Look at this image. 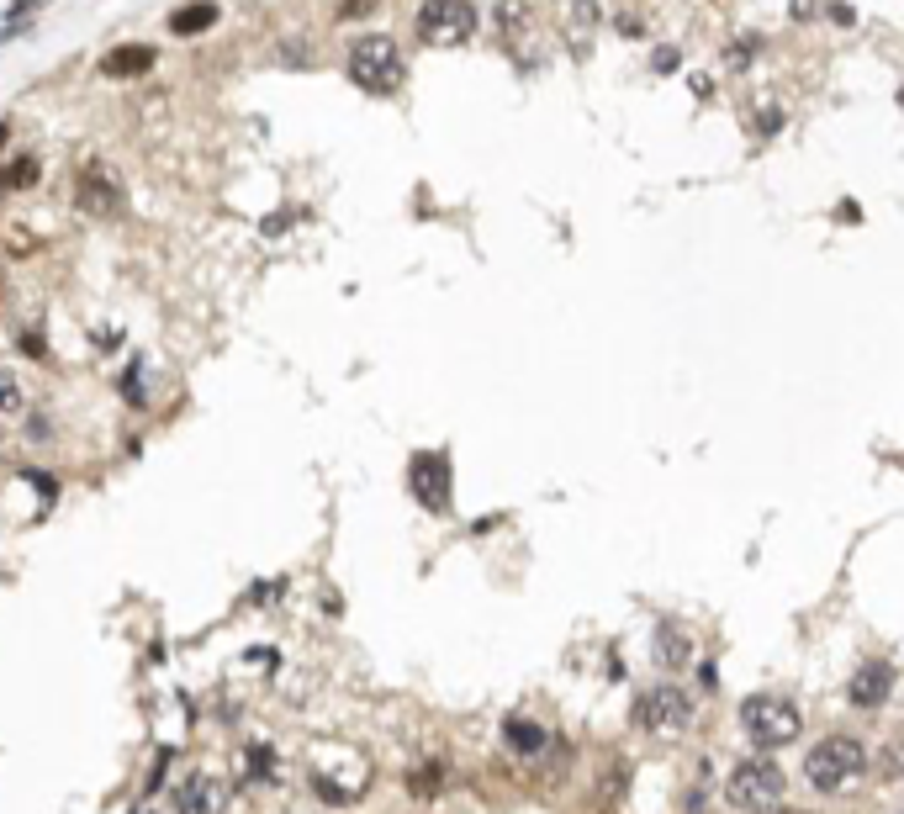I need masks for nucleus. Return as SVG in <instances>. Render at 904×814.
I'll return each instance as SVG.
<instances>
[{"instance_id": "1", "label": "nucleus", "mask_w": 904, "mask_h": 814, "mask_svg": "<svg viewBox=\"0 0 904 814\" xmlns=\"http://www.w3.org/2000/svg\"><path fill=\"white\" fill-rule=\"evenodd\" d=\"M862 772H867V746L857 735H825L820 746H809V756H804V777L815 793H841V788H852Z\"/></svg>"}, {"instance_id": "2", "label": "nucleus", "mask_w": 904, "mask_h": 814, "mask_svg": "<svg viewBox=\"0 0 904 814\" xmlns=\"http://www.w3.org/2000/svg\"><path fill=\"white\" fill-rule=\"evenodd\" d=\"M783 788H788V777H783V767L772 762L767 751H762V756H741V762L730 767V777H725V799H730L735 809H751V814L778 809V804H783Z\"/></svg>"}, {"instance_id": "3", "label": "nucleus", "mask_w": 904, "mask_h": 814, "mask_svg": "<svg viewBox=\"0 0 904 814\" xmlns=\"http://www.w3.org/2000/svg\"><path fill=\"white\" fill-rule=\"evenodd\" d=\"M402 74H408L402 48L386 32H365L360 43L349 48V80H355L360 90H371V96H392V90L402 85Z\"/></svg>"}, {"instance_id": "4", "label": "nucleus", "mask_w": 904, "mask_h": 814, "mask_svg": "<svg viewBox=\"0 0 904 814\" xmlns=\"http://www.w3.org/2000/svg\"><path fill=\"white\" fill-rule=\"evenodd\" d=\"M741 730H746L751 746L778 751V746H788V740H799L804 714H799V703H788V698L756 693V698H746V703H741Z\"/></svg>"}, {"instance_id": "5", "label": "nucleus", "mask_w": 904, "mask_h": 814, "mask_svg": "<svg viewBox=\"0 0 904 814\" xmlns=\"http://www.w3.org/2000/svg\"><path fill=\"white\" fill-rule=\"evenodd\" d=\"M413 27L429 48H460V43H471V32H476V6L471 0H423Z\"/></svg>"}, {"instance_id": "6", "label": "nucleus", "mask_w": 904, "mask_h": 814, "mask_svg": "<svg viewBox=\"0 0 904 814\" xmlns=\"http://www.w3.org/2000/svg\"><path fill=\"white\" fill-rule=\"evenodd\" d=\"M75 207L85 212V217H122V207H127V185H122V175L112 170L106 159H85L80 164V175H75Z\"/></svg>"}, {"instance_id": "7", "label": "nucleus", "mask_w": 904, "mask_h": 814, "mask_svg": "<svg viewBox=\"0 0 904 814\" xmlns=\"http://www.w3.org/2000/svg\"><path fill=\"white\" fill-rule=\"evenodd\" d=\"M693 719V698L677 688V682H656L635 698V725L645 735H682Z\"/></svg>"}, {"instance_id": "8", "label": "nucleus", "mask_w": 904, "mask_h": 814, "mask_svg": "<svg viewBox=\"0 0 904 814\" xmlns=\"http://www.w3.org/2000/svg\"><path fill=\"white\" fill-rule=\"evenodd\" d=\"M408 492L418 508L429 513H450V492H455V471L445 450H418L408 460Z\"/></svg>"}, {"instance_id": "9", "label": "nucleus", "mask_w": 904, "mask_h": 814, "mask_svg": "<svg viewBox=\"0 0 904 814\" xmlns=\"http://www.w3.org/2000/svg\"><path fill=\"white\" fill-rule=\"evenodd\" d=\"M228 809V783L212 772H191L175 788V814H223Z\"/></svg>"}, {"instance_id": "10", "label": "nucleus", "mask_w": 904, "mask_h": 814, "mask_svg": "<svg viewBox=\"0 0 904 814\" xmlns=\"http://www.w3.org/2000/svg\"><path fill=\"white\" fill-rule=\"evenodd\" d=\"M889 693H894V666L889 661H862L852 672V688H846L852 709H883Z\"/></svg>"}, {"instance_id": "11", "label": "nucleus", "mask_w": 904, "mask_h": 814, "mask_svg": "<svg viewBox=\"0 0 904 814\" xmlns=\"http://www.w3.org/2000/svg\"><path fill=\"white\" fill-rule=\"evenodd\" d=\"M503 746H508L513 756H524V762H534V756H545L550 735H545V725H534L529 714H508V719H503Z\"/></svg>"}, {"instance_id": "12", "label": "nucleus", "mask_w": 904, "mask_h": 814, "mask_svg": "<svg viewBox=\"0 0 904 814\" xmlns=\"http://www.w3.org/2000/svg\"><path fill=\"white\" fill-rule=\"evenodd\" d=\"M159 64V53L149 43H127V48H112L101 59V74L106 80H138V74H149Z\"/></svg>"}, {"instance_id": "13", "label": "nucleus", "mask_w": 904, "mask_h": 814, "mask_svg": "<svg viewBox=\"0 0 904 814\" xmlns=\"http://www.w3.org/2000/svg\"><path fill=\"white\" fill-rule=\"evenodd\" d=\"M651 651H656V661H661V666H672V672H677V666H688V661H693V640H688V629H682V624H672V619H667V624H656Z\"/></svg>"}, {"instance_id": "14", "label": "nucleus", "mask_w": 904, "mask_h": 814, "mask_svg": "<svg viewBox=\"0 0 904 814\" xmlns=\"http://www.w3.org/2000/svg\"><path fill=\"white\" fill-rule=\"evenodd\" d=\"M207 27H217V6H212V0H191V6L170 11V32L175 37H201Z\"/></svg>"}, {"instance_id": "15", "label": "nucleus", "mask_w": 904, "mask_h": 814, "mask_svg": "<svg viewBox=\"0 0 904 814\" xmlns=\"http://www.w3.org/2000/svg\"><path fill=\"white\" fill-rule=\"evenodd\" d=\"M32 180H38V159H32V154H22V159H16L11 170H6V191H27Z\"/></svg>"}, {"instance_id": "16", "label": "nucleus", "mask_w": 904, "mask_h": 814, "mask_svg": "<svg viewBox=\"0 0 904 814\" xmlns=\"http://www.w3.org/2000/svg\"><path fill=\"white\" fill-rule=\"evenodd\" d=\"M270 767H275V751H270V746H249V751H244V772H249V777H260V783H265Z\"/></svg>"}, {"instance_id": "17", "label": "nucleus", "mask_w": 904, "mask_h": 814, "mask_svg": "<svg viewBox=\"0 0 904 814\" xmlns=\"http://www.w3.org/2000/svg\"><path fill=\"white\" fill-rule=\"evenodd\" d=\"M0 413H22V386H16V376H0Z\"/></svg>"}, {"instance_id": "18", "label": "nucleus", "mask_w": 904, "mask_h": 814, "mask_svg": "<svg viewBox=\"0 0 904 814\" xmlns=\"http://www.w3.org/2000/svg\"><path fill=\"white\" fill-rule=\"evenodd\" d=\"M408 783H413V793H418V799H434V793H439V788H434V783H439V767H423V772H413Z\"/></svg>"}, {"instance_id": "19", "label": "nucleus", "mask_w": 904, "mask_h": 814, "mask_svg": "<svg viewBox=\"0 0 904 814\" xmlns=\"http://www.w3.org/2000/svg\"><path fill=\"white\" fill-rule=\"evenodd\" d=\"M889 772H894V777L904 772V740H894V751H889Z\"/></svg>"}, {"instance_id": "20", "label": "nucleus", "mask_w": 904, "mask_h": 814, "mask_svg": "<svg viewBox=\"0 0 904 814\" xmlns=\"http://www.w3.org/2000/svg\"><path fill=\"white\" fill-rule=\"evenodd\" d=\"M762 133H778V106H762Z\"/></svg>"}, {"instance_id": "21", "label": "nucleus", "mask_w": 904, "mask_h": 814, "mask_svg": "<svg viewBox=\"0 0 904 814\" xmlns=\"http://www.w3.org/2000/svg\"><path fill=\"white\" fill-rule=\"evenodd\" d=\"M6 138H11V133H6V122H0V148H6Z\"/></svg>"}, {"instance_id": "22", "label": "nucleus", "mask_w": 904, "mask_h": 814, "mask_svg": "<svg viewBox=\"0 0 904 814\" xmlns=\"http://www.w3.org/2000/svg\"><path fill=\"white\" fill-rule=\"evenodd\" d=\"M0 191H6V170H0Z\"/></svg>"}, {"instance_id": "23", "label": "nucleus", "mask_w": 904, "mask_h": 814, "mask_svg": "<svg viewBox=\"0 0 904 814\" xmlns=\"http://www.w3.org/2000/svg\"><path fill=\"white\" fill-rule=\"evenodd\" d=\"M783 814H799V809H783Z\"/></svg>"}, {"instance_id": "24", "label": "nucleus", "mask_w": 904, "mask_h": 814, "mask_svg": "<svg viewBox=\"0 0 904 814\" xmlns=\"http://www.w3.org/2000/svg\"><path fill=\"white\" fill-rule=\"evenodd\" d=\"M899 101H904V90H899Z\"/></svg>"}, {"instance_id": "25", "label": "nucleus", "mask_w": 904, "mask_h": 814, "mask_svg": "<svg viewBox=\"0 0 904 814\" xmlns=\"http://www.w3.org/2000/svg\"><path fill=\"white\" fill-rule=\"evenodd\" d=\"M899 814H904V804H899Z\"/></svg>"}]
</instances>
